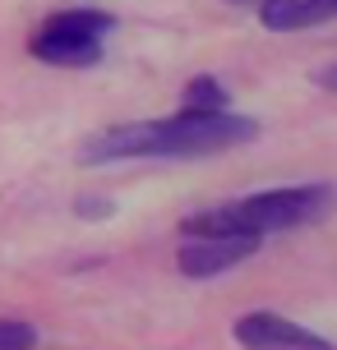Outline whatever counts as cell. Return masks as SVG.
Returning <instances> with one entry per match:
<instances>
[{"mask_svg":"<svg viewBox=\"0 0 337 350\" xmlns=\"http://www.w3.org/2000/svg\"><path fill=\"white\" fill-rule=\"evenodd\" d=\"M328 5H333V14H337V0H328Z\"/></svg>","mask_w":337,"mask_h":350,"instance_id":"cell-12","label":"cell"},{"mask_svg":"<svg viewBox=\"0 0 337 350\" xmlns=\"http://www.w3.org/2000/svg\"><path fill=\"white\" fill-rule=\"evenodd\" d=\"M231 336L240 350H337L328 336L310 332L291 318L273 314V309H254V314H240L231 323Z\"/></svg>","mask_w":337,"mask_h":350,"instance_id":"cell-5","label":"cell"},{"mask_svg":"<svg viewBox=\"0 0 337 350\" xmlns=\"http://www.w3.org/2000/svg\"><path fill=\"white\" fill-rule=\"evenodd\" d=\"M111 33H116V14L107 10H92V5L55 10L33 28L28 55L51 70H92V65H102Z\"/></svg>","mask_w":337,"mask_h":350,"instance_id":"cell-3","label":"cell"},{"mask_svg":"<svg viewBox=\"0 0 337 350\" xmlns=\"http://www.w3.org/2000/svg\"><path fill=\"white\" fill-rule=\"evenodd\" d=\"M314 88H323V92H333V97H337V60H333V65H323V70L314 74Z\"/></svg>","mask_w":337,"mask_h":350,"instance_id":"cell-9","label":"cell"},{"mask_svg":"<svg viewBox=\"0 0 337 350\" xmlns=\"http://www.w3.org/2000/svg\"><path fill=\"white\" fill-rule=\"evenodd\" d=\"M259 18L268 33H301L323 18H337L328 0H259Z\"/></svg>","mask_w":337,"mask_h":350,"instance_id":"cell-6","label":"cell"},{"mask_svg":"<svg viewBox=\"0 0 337 350\" xmlns=\"http://www.w3.org/2000/svg\"><path fill=\"white\" fill-rule=\"evenodd\" d=\"M0 350H37V327L23 318H0Z\"/></svg>","mask_w":337,"mask_h":350,"instance_id":"cell-8","label":"cell"},{"mask_svg":"<svg viewBox=\"0 0 337 350\" xmlns=\"http://www.w3.org/2000/svg\"><path fill=\"white\" fill-rule=\"evenodd\" d=\"M259 139V120L240 111H190L180 106L158 120H134L102 129L84 143V166H116V161H190L217 157L231 148H249Z\"/></svg>","mask_w":337,"mask_h":350,"instance_id":"cell-1","label":"cell"},{"mask_svg":"<svg viewBox=\"0 0 337 350\" xmlns=\"http://www.w3.org/2000/svg\"><path fill=\"white\" fill-rule=\"evenodd\" d=\"M180 106H190V111H231V88L217 74H195L180 88Z\"/></svg>","mask_w":337,"mask_h":350,"instance_id":"cell-7","label":"cell"},{"mask_svg":"<svg viewBox=\"0 0 337 350\" xmlns=\"http://www.w3.org/2000/svg\"><path fill=\"white\" fill-rule=\"evenodd\" d=\"M185 245L176 249V272L185 281H217L222 272L249 262L264 240H249V235H180Z\"/></svg>","mask_w":337,"mask_h":350,"instance_id":"cell-4","label":"cell"},{"mask_svg":"<svg viewBox=\"0 0 337 350\" xmlns=\"http://www.w3.org/2000/svg\"><path fill=\"white\" fill-rule=\"evenodd\" d=\"M337 208V185L328 180H305V185H282V189H259L245 198H231L217 208L180 217V235H282V230L319 226Z\"/></svg>","mask_w":337,"mask_h":350,"instance_id":"cell-2","label":"cell"},{"mask_svg":"<svg viewBox=\"0 0 337 350\" xmlns=\"http://www.w3.org/2000/svg\"><path fill=\"white\" fill-rule=\"evenodd\" d=\"M231 5H254V0H231Z\"/></svg>","mask_w":337,"mask_h":350,"instance_id":"cell-11","label":"cell"},{"mask_svg":"<svg viewBox=\"0 0 337 350\" xmlns=\"http://www.w3.org/2000/svg\"><path fill=\"white\" fill-rule=\"evenodd\" d=\"M79 217H107V198H79Z\"/></svg>","mask_w":337,"mask_h":350,"instance_id":"cell-10","label":"cell"}]
</instances>
